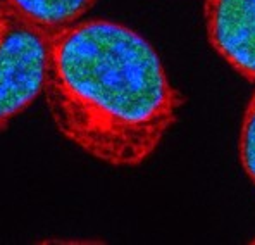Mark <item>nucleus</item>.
Masks as SVG:
<instances>
[{
    "instance_id": "obj_2",
    "label": "nucleus",
    "mask_w": 255,
    "mask_h": 245,
    "mask_svg": "<svg viewBox=\"0 0 255 245\" xmlns=\"http://www.w3.org/2000/svg\"><path fill=\"white\" fill-rule=\"evenodd\" d=\"M52 35L0 0V131L43 95Z\"/></svg>"
},
{
    "instance_id": "obj_3",
    "label": "nucleus",
    "mask_w": 255,
    "mask_h": 245,
    "mask_svg": "<svg viewBox=\"0 0 255 245\" xmlns=\"http://www.w3.org/2000/svg\"><path fill=\"white\" fill-rule=\"evenodd\" d=\"M204 19L217 55L255 83V0H204Z\"/></svg>"
},
{
    "instance_id": "obj_5",
    "label": "nucleus",
    "mask_w": 255,
    "mask_h": 245,
    "mask_svg": "<svg viewBox=\"0 0 255 245\" xmlns=\"http://www.w3.org/2000/svg\"><path fill=\"white\" fill-rule=\"evenodd\" d=\"M238 156L243 171L255 185V90L243 112L242 128H240Z\"/></svg>"
},
{
    "instance_id": "obj_6",
    "label": "nucleus",
    "mask_w": 255,
    "mask_h": 245,
    "mask_svg": "<svg viewBox=\"0 0 255 245\" xmlns=\"http://www.w3.org/2000/svg\"><path fill=\"white\" fill-rule=\"evenodd\" d=\"M249 242H250V244H255V237H254V239H252V240H249Z\"/></svg>"
},
{
    "instance_id": "obj_4",
    "label": "nucleus",
    "mask_w": 255,
    "mask_h": 245,
    "mask_svg": "<svg viewBox=\"0 0 255 245\" xmlns=\"http://www.w3.org/2000/svg\"><path fill=\"white\" fill-rule=\"evenodd\" d=\"M50 35L86 17L99 0H5Z\"/></svg>"
},
{
    "instance_id": "obj_1",
    "label": "nucleus",
    "mask_w": 255,
    "mask_h": 245,
    "mask_svg": "<svg viewBox=\"0 0 255 245\" xmlns=\"http://www.w3.org/2000/svg\"><path fill=\"white\" fill-rule=\"evenodd\" d=\"M43 99L59 133L112 168L150 159L185 105L153 45L106 17L52 35Z\"/></svg>"
}]
</instances>
